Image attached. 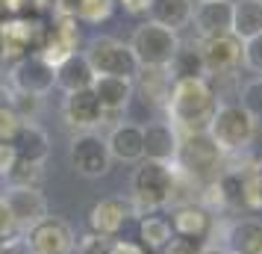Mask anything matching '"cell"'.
Masks as SVG:
<instances>
[{
  "mask_svg": "<svg viewBox=\"0 0 262 254\" xmlns=\"http://www.w3.org/2000/svg\"><path fill=\"white\" fill-rule=\"evenodd\" d=\"M136 77H139L142 92L147 95L144 101H150V104H162V107H165L168 92H171V86H174L171 74H168V68H142Z\"/></svg>",
  "mask_w": 262,
  "mask_h": 254,
  "instance_id": "cell-26",
  "label": "cell"
},
{
  "mask_svg": "<svg viewBox=\"0 0 262 254\" xmlns=\"http://www.w3.org/2000/svg\"><path fill=\"white\" fill-rule=\"evenodd\" d=\"M168 124L177 127L180 136L189 133H206L215 109H218V95L209 86V80H174L165 101Z\"/></svg>",
  "mask_w": 262,
  "mask_h": 254,
  "instance_id": "cell-1",
  "label": "cell"
},
{
  "mask_svg": "<svg viewBox=\"0 0 262 254\" xmlns=\"http://www.w3.org/2000/svg\"><path fill=\"white\" fill-rule=\"evenodd\" d=\"M24 3H27V0H3V3H0V6H3V9H6V12L18 15V12H21V9H24Z\"/></svg>",
  "mask_w": 262,
  "mask_h": 254,
  "instance_id": "cell-38",
  "label": "cell"
},
{
  "mask_svg": "<svg viewBox=\"0 0 262 254\" xmlns=\"http://www.w3.org/2000/svg\"><path fill=\"white\" fill-rule=\"evenodd\" d=\"M212 219L215 216H209L201 204H183V207H174V210H171L168 225L174 230V237L203 242L212 233Z\"/></svg>",
  "mask_w": 262,
  "mask_h": 254,
  "instance_id": "cell-17",
  "label": "cell"
},
{
  "mask_svg": "<svg viewBox=\"0 0 262 254\" xmlns=\"http://www.w3.org/2000/svg\"><path fill=\"white\" fill-rule=\"evenodd\" d=\"M115 12V0H77V18L85 24H100Z\"/></svg>",
  "mask_w": 262,
  "mask_h": 254,
  "instance_id": "cell-28",
  "label": "cell"
},
{
  "mask_svg": "<svg viewBox=\"0 0 262 254\" xmlns=\"http://www.w3.org/2000/svg\"><path fill=\"white\" fill-rule=\"evenodd\" d=\"M230 33L238 42L259 36L262 33V3L259 0H233V27Z\"/></svg>",
  "mask_w": 262,
  "mask_h": 254,
  "instance_id": "cell-23",
  "label": "cell"
},
{
  "mask_svg": "<svg viewBox=\"0 0 262 254\" xmlns=\"http://www.w3.org/2000/svg\"><path fill=\"white\" fill-rule=\"evenodd\" d=\"M242 65H245L248 71L262 77V33L248 38V42L242 45Z\"/></svg>",
  "mask_w": 262,
  "mask_h": 254,
  "instance_id": "cell-32",
  "label": "cell"
},
{
  "mask_svg": "<svg viewBox=\"0 0 262 254\" xmlns=\"http://www.w3.org/2000/svg\"><path fill=\"white\" fill-rule=\"evenodd\" d=\"M230 254H262V219H233L224 230Z\"/></svg>",
  "mask_w": 262,
  "mask_h": 254,
  "instance_id": "cell-20",
  "label": "cell"
},
{
  "mask_svg": "<svg viewBox=\"0 0 262 254\" xmlns=\"http://www.w3.org/2000/svg\"><path fill=\"white\" fill-rule=\"evenodd\" d=\"M180 48V36L168 27L144 21L133 30L130 50L139 60V68H168Z\"/></svg>",
  "mask_w": 262,
  "mask_h": 254,
  "instance_id": "cell-4",
  "label": "cell"
},
{
  "mask_svg": "<svg viewBox=\"0 0 262 254\" xmlns=\"http://www.w3.org/2000/svg\"><path fill=\"white\" fill-rule=\"evenodd\" d=\"M144 133V160H154V163H174L180 151V133L174 124L168 121H154L142 127Z\"/></svg>",
  "mask_w": 262,
  "mask_h": 254,
  "instance_id": "cell-16",
  "label": "cell"
},
{
  "mask_svg": "<svg viewBox=\"0 0 262 254\" xmlns=\"http://www.w3.org/2000/svg\"><path fill=\"white\" fill-rule=\"evenodd\" d=\"M238 107L245 109L256 124H262V77H253L238 89Z\"/></svg>",
  "mask_w": 262,
  "mask_h": 254,
  "instance_id": "cell-27",
  "label": "cell"
},
{
  "mask_svg": "<svg viewBox=\"0 0 262 254\" xmlns=\"http://www.w3.org/2000/svg\"><path fill=\"white\" fill-rule=\"evenodd\" d=\"M168 74H171V80H203V77H209L201 50H198V42H191V45L180 42L177 53L168 65Z\"/></svg>",
  "mask_w": 262,
  "mask_h": 254,
  "instance_id": "cell-24",
  "label": "cell"
},
{
  "mask_svg": "<svg viewBox=\"0 0 262 254\" xmlns=\"http://www.w3.org/2000/svg\"><path fill=\"white\" fill-rule=\"evenodd\" d=\"M68 160H71V169L89 181L103 178L112 169V154L106 148V139H100L97 133H74Z\"/></svg>",
  "mask_w": 262,
  "mask_h": 254,
  "instance_id": "cell-8",
  "label": "cell"
},
{
  "mask_svg": "<svg viewBox=\"0 0 262 254\" xmlns=\"http://www.w3.org/2000/svg\"><path fill=\"white\" fill-rule=\"evenodd\" d=\"M62 119L68 124V130H74V133H95V127H100L106 121V112L100 109V101L95 97V92L83 89V92L65 95Z\"/></svg>",
  "mask_w": 262,
  "mask_h": 254,
  "instance_id": "cell-10",
  "label": "cell"
},
{
  "mask_svg": "<svg viewBox=\"0 0 262 254\" xmlns=\"http://www.w3.org/2000/svg\"><path fill=\"white\" fill-rule=\"evenodd\" d=\"M191 12H194V0H150V21L159 27H168L180 33L183 27L191 24Z\"/></svg>",
  "mask_w": 262,
  "mask_h": 254,
  "instance_id": "cell-22",
  "label": "cell"
},
{
  "mask_svg": "<svg viewBox=\"0 0 262 254\" xmlns=\"http://www.w3.org/2000/svg\"><path fill=\"white\" fill-rule=\"evenodd\" d=\"M12 148L21 163H33V166H45L50 157V139L36 121L21 124V130L12 136Z\"/></svg>",
  "mask_w": 262,
  "mask_h": 254,
  "instance_id": "cell-19",
  "label": "cell"
},
{
  "mask_svg": "<svg viewBox=\"0 0 262 254\" xmlns=\"http://www.w3.org/2000/svg\"><path fill=\"white\" fill-rule=\"evenodd\" d=\"M112 254H147V248L133 240H112Z\"/></svg>",
  "mask_w": 262,
  "mask_h": 254,
  "instance_id": "cell-36",
  "label": "cell"
},
{
  "mask_svg": "<svg viewBox=\"0 0 262 254\" xmlns=\"http://www.w3.org/2000/svg\"><path fill=\"white\" fill-rule=\"evenodd\" d=\"M15 163H18V154H15L12 142H0V174L9 178V171L15 169Z\"/></svg>",
  "mask_w": 262,
  "mask_h": 254,
  "instance_id": "cell-35",
  "label": "cell"
},
{
  "mask_svg": "<svg viewBox=\"0 0 262 254\" xmlns=\"http://www.w3.org/2000/svg\"><path fill=\"white\" fill-rule=\"evenodd\" d=\"M201 251H203V242L174 237V240L168 242V245H165V248H162L159 254H201Z\"/></svg>",
  "mask_w": 262,
  "mask_h": 254,
  "instance_id": "cell-34",
  "label": "cell"
},
{
  "mask_svg": "<svg viewBox=\"0 0 262 254\" xmlns=\"http://www.w3.org/2000/svg\"><path fill=\"white\" fill-rule=\"evenodd\" d=\"M259 3H262V0H259Z\"/></svg>",
  "mask_w": 262,
  "mask_h": 254,
  "instance_id": "cell-41",
  "label": "cell"
},
{
  "mask_svg": "<svg viewBox=\"0 0 262 254\" xmlns=\"http://www.w3.org/2000/svg\"><path fill=\"white\" fill-rule=\"evenodd\" d=\"M24 237V230H21V225H18V219L12 216V210H9V204L0 198V245H6V242H15Z\"/></svg>",
  "mask_w": 262,
  "mask_h": 254,
  "instance_id": "cell-31",
  "label": "cell"
},
{
  "mask_svg": "<svg viewBox=\"0 0 262 254\" xmlns=\"http://www.w3.org/2000/svg\"><path fill=\"white\" fill-rule=\"evenodd\" d=\"M191 24L201 38H215L230 33L233 27V0H201L194 3Z\"/></svg>",
  "mask_w": 262,
  "mask_h": 254,
  "instance_id": "cell-14",
  "label": "cell"
},
{
  "mask_svg": "<svg viewBox=\"0 0 262 254\" xmlns=\"http://www.w3.org/2000/svg\"><path fill=\"white\" fill-rule=\"evenodd\" d=\"M201 254H230V251H227L224 245H203Z\"/></svg>",
  "mask_w": 262,
  "mask_h": 254,
  "instance_id": "cell-39",
  "label": "cell"
},
{
  "mask_svg": "<svg viewBox=\"0 0 262 254\" xmlns=\"http://www.w3.org/2000/svg\"><path fill=\"white\" fill-rule=\"evenodd\" d=\"M242 45L233 33H224V36L215 38H198V50L203 56V65H206V74L212 77H221V74H236V68L242 65Z\"/></svg>",
  "mask_w": 262,
  "mask_h": 254,
  "instance_id": "cell-11",
  "label": "cell"
},
{
  "mask_svg": "<svg viewBox=\"0 0 262 254\" xmlns=\"http://www.w3.org/2000/svg\"><path fill=\"white\" fill-rule=\"evenodd\" d=\"M206 136L215 142V148L233 157V154H248V148L256 139V121L250 119L238 104H218L212 121L206 127Z\"/></svg>",
  "mask_w": 262,
  "mask_h": 254,
  "instance_id": "cell-3",
  "label": "cell"
},
{
  "mask_svg": "<svg viewBox=\"0 0 262 254\" xmlns=\"http://www.w3.org/2000/svg\"><path fill=\"white\" fill-rule=\"evenodd\" d=\"M198 3H201V0H198Z\"/></svg>",
  "mask_w": 262,
  "mask_h": 254,
  "instance_id": "cell-40",
  "label": "cell"
},
{
  "mask_svg": "<svg viewBox=\"0 0 262 254\" xmlns=\"http://www.w3.org/2000/svg\"><path fill=\"white\" fill-rule=\"evenodd\" d=\"M83 56L89 60V65L95 68V74H106V77H127V80H136V74L142 71L136 53L130 50V42H121V38H115V36L92 38Z\"/></svg>",
  "mask_w": 262,
  "mask_h": 254,
  "instance_id": "cell-5",
  "label": "cell"
},
{
  "mask_svg": "<svg viewBox=\"0 0 262 254\" xmlns=\"http://www.w3.org/2000/svg\"><path fill=\"white\" fill-rule=\"evenodd\" d=\"M115 3H121L124 12H130V15H147L150 12V0H115Z\"/></svg>",
  "mask_w": 262,
  "mask_h": 254,
  "instance_id": "cell-37",
  "label": "cell"
},
{
  "mask_svg": "<svg viewBox=\"0 0 262 254\" xmlns=\"http://www.w3.org/2000/svg\"><path fill=\"white\" fill-rule=\"evenodd\" d=\"M77 254H112V240L106 237H95V233H85L83 240L77 242Z\"/></svg>",
  "mask_w": 262,
  "mask_h": 254,
  "instance_id": "cell-33",
  "label": "cell"
},
{
  "mask_svg": "<svg viewBox=\"0 0 262 254\" xmlns=\"http://www.w3.org/2000/svg\"><path fill=\"white\" fill-rule=\"evenodd\" d=\"M95 68L89 65L83 53H71L65 62L56 65V86H59L65 95H71V92H83V89H92L95 83Z\"/></svg>",
  "mask_w": 262,
  "mask_h": 254,
  "instance_id": "cell-21",
  "label": "cell"
},
{
  "mask_svg": "<svg viewBox=\"0 0 262 254\" xmlns=\"http://www.w3.org/2000/svg\"><path fill=\"white\" fill-rule=\"evenodd\" d=\"M6 83L12 92L45 97L56 86V68L50 62H45L38 53H27L18 62H12V68L6 74Z\"/></svg>",
  "mask_w": 262,
  "mask_h": 254,
  "instance_id": "cell-9",
  "label": "cell"
},
{
  "mask_svg": "<svg viewBox=\"0 0 262 254\" xmlns=\"http://www.w3.org/2000/svg\"><path fill=\"white\" fill-rule=\"evenodd\" d=\"M177 166L174 163H154L142 160L130 178V210L133 216H156V210L168 207L171 186H174Z\"/></svg>",
  "mask_w": 262,
  "mask_h": 254,
  "instance_id": "cell-2",
  "label": "cell"
},
{
  "mask_svg": "<svg viewBox=\"0 0 262 254\" xmlns=\"http://www.w3.org/2000/svg\"><path fill=\"white\" fill-rule=\"evenodd\" d=\"M224 163V154L215 148V142L206 133H189L180 136V151L174 166L183 169L186 174H191L201 183H212L218 178V169Z\"/></svg>",
  "mask_w": 262,
  "mask_h": 254,
  "instance_id": "cell-6",
  "label": "cell"
},
{
  "mask_svg": "<svg viewBox=\"0 0 262 254\" xmlns=\"http://www.w3.org/2000/svg\"><path fill=\"white\" fill-rule=\"evenodd\" d=\"M106 148L112 160H121V163H142L144 160V133L139 124L133 121H121L112 127V133L106 139Z\"/></svg>",
  "mask_w": 262,
  "mask_h": 254,
  "instance_id": "cell-18",
  "label": "cell"
},
{
  "mask_svg": "<svg viewBox=\"0 0 262 254\" xmlns=\"http://www.w3.org/2000/svg\"><path fill=\"white\" fill-rule=\"evenodd\" d=\"M24 245L30 254H74L77 237L65 219L45 216L33 228L24 230Z\"/></svg>",
  "mask_w": 262,
  "mask_h": 254,
  "instance_id": "cell-7",
  "label": "cell"
},
{
  "mask_svg": "<svg viewBox=\"0 0 262 254\" xmlns=\"http://www.w3.org/2000/svg\"><path fill=\"white\" fill-rule=\"evenodd\" d=\"M174 240V230L168 225V219L162 216H144L139 222V242H142L144 248H150V251H162L168 242Z\"/></svg>",
  "mask_w": 262,
  "mask_h": 254,
  "instance_id": "cell-25",
  "label": "cell"
},
{
  "mask_svg": "<svg viewBox=\"0 0 262 254\" xmlns=\"http://www.w3.org/2000/svg\"><path fill=\"white\" fill-rule=\"evenodd\" d=\"M92 92L100 101V109L109 115H118L130 107L133 92H136V83L127 80V77H106V74H97L95 83H92Z\"/></svg>",
  "mask_w": 262,
  "mask_h": 254,
  "instance_id": "cell-15",
  "label": "cell"
},
{
  "mask_svg": "<svg viewBox=\"0 0 262 254\" xmlns=\"http://www.w3.org/2000/svg\"><path fill=\"white\" fill-rule=\"evenodd\" d=\"M0 198L9 204V210L18 219L21 230L33 228L36 222H41V219L48 216V198L41 195L38 186H9Z\"/></svg>",
  "mask_w": 262,
  "mask_h": 254,
  "instance_id": "cell-13",
  "label": "cell"
},
{
  "mask_svg": "<svg viewBox=\"0 0 262 254\" xmlns=\"http://www.w3.org/2000/svg\"><path fill=\"white\" fill-rule=\"evenodd\" d=\"M133 216L130 210V198H121V195H109V198H100L92 210H89V233L95 237H106V240H115L124 228V222Z\"/></svg>",
  "mask_w": 262,
  "mask_h": 254,
  "instance_id": "cell-12",
  "label": "cell"
},
{
  "mask_svg": "<svg viewBox=\"0 0 262 254\" xmlns=\"http://www.w3.org/2000/svg\"><path fill=\"white\" fill-rule=\"evenodd\" d=\"M9 101H12L15 112L21 115V121H36L41 107H45V97L38 95H21V92H9Z\"/></svg>",
  "mask_w": 262,
  "mask_h": 254,
  "instance_id": "cell-30",
  "label": "cell"
},
{
  "mask_svg": "<svg viewBox=\"0 0 262 254\" xmlns=\"http://www.w3.org/2000/svg\"><path fill=\"white\" fill-rule=\"evenodd\" d=\"M21 115L15 112L9 97H0V142H12V136L21 130Z\"/></svg>",
  "mask_w": 262,
  "mask_h": 254,
  "instance_id": "cell-29",
  "label": "cell"
}]
</instances>
